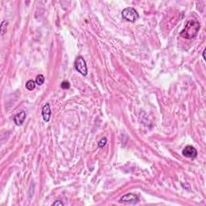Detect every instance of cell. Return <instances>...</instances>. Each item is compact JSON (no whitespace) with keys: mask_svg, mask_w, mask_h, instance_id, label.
Returning <instances> with one entry per match:
<instances>
[{"mask_svg":"<svg viewBox=\"0 0 206 206\" xmlns=\"http://www.w3.org/2000/svg\"><path fill=\"white\" fill-rule=\"evenodd\" d=\"M199 30H200V23H199L198 21L190 20V21H189V23H187L185 28H183L180 35L185 39L191 40V39L196 37Z\"/></svg>","mask_w":206,"mask_h":206,"instance_id":"1","label":"cell"},{"mask_svg":"<svg viewBox=\"0 0 206 206\" xmlns=\"http://www.w3.org/2000/svg\"><path fill=\"white\" fill-rule=\"evenodd\" d=\"M122 16L124 20H127L129 22L134 23L138 20L139 15L138 11L133 8H126L122 11Z\"/></svg>","mask_w":206,"mask_h":206,"instance_id":"2","label":"cell"},{"mask_svg":"<svg viewBox=\"0 0 206 206\" xmlns=\"http://www.w3.org/2000/svg\"><path fill=\"white\" fill-rule=\"evenodd\" d=\"M74 68L76 71H77L78 73H80L81 75L85 76V77L88 74V69H87L86 60L81 56H77L76 58L75 61H74Z\"/></svg>","mask_w":206,"mask_h":206,"instance_id":"3","label":"cell"},{"mask_svg":"<svg viewBox=\"0 0 206 206\" xmlns=\"http://www.w3.org/2000/svg\"><path fill=\"white\" fill-rule=\"evenodd\" d=\"M139 197L136 194L127 193L121 197L119 202L123 204H135L138 203Z\"/></svg>","mask_w":206,"mask_h":206,"instance_id":"4","label":"cell"},{"mask_svg":"<svg viewBox=\"0 0 206 206\" xmlns=\"http://www.w3.org/2000/svg\"><path fill=\"white\" fill-rule=\"evenodd\" d=\"M182 155L187 158H196L197 156V151L193 146L189 145L183 148L182 151Z\"/></svg>","mask_w":206,"mask_h":206,"instance_id":"5","label":"cell"},{"mask_svg":"<svg viewBox=\"0 0 206 206\" xmlns=\"http://www.w3.org/2000/svg\"><path fill=\"white\" fill-rule=\"evenodd\" d=\"M42 116H43V119L45 123H48L50 121L51 115H52V110H51L50 104L49 103H46L45 105L43 106L42 108Z\"/></svg>","mask_w":206,"mask_h":206,"instance_id":"6","label":"cell"},{"mask_svg":"<svg viewBox=\"0 0 206 206\" xmlns=\"http://www.w3.org/2000/svg\"><path fill=\"white\" fill-rule=\"evenodd\" d=\"M26 119V112L25 111H21L20 113L16 114L14 116V122H15L16 126H22Z\"/></svg>","mask_w":206,"mask_h":206,"instance_id":"7","label":"cell"},{"mask_svg":"<svg viewBox=\"0 0 206 206\" xmlns=\"http://www.w3.org/2000/svg\"><path fill=\"white\" fill-rule=\"evenodd\" d=\"M35 81L33 80H29L27 81L26 83V89L29 91H32L33 89H35Z\"/></svg>","mask_w":206,"mask_h":206,"instance_id":"8","label":"cell"},{"mask_svg":"<svg viewBox=\"0 0 206 206\" xmlns=\"http://www.w3.org/2000/svg\"><path fill=\"white\" fill-rule=\"evenodd\" d=\"M44 80H45V78H44V75L39 74L35 78V83L37 84L38 86H42L44 83Z\"/></svg>","mask_w":206,"mask_h":206,"instance_id":"9","label":"cell"},{"mask_svg":"<svg viewBox=\"0 0 206 206\" xmlns=\"http://www.w3.org/2000/svg\"><path fill=\"white\" fill-rule=\"evenodd\" d=\"M60 87L63 89H68L70 88V84H69L68 80H64L60 84Z\"/></svg>","mask_w":206,"mask_h":206,"instance_id":"10","label":"cell"},{"mask_svg":"<svg viewBox=\"0 0 206 206\" xmlns=\"http://www.w3.org/2000/svg\"><path fill=\"white\" fill-rule=\"evenodd\" d=\"M106 143H107V138L106 137H104L98 142V147H103L106 146Z\"/></svg>","mask_w":206,"mask_h":206,"instance_id":"11","label":"cell"},{"mask_svg":"<svg viewBox=\"0 0 206 206\" xmlns=\"http://www.w3.org/2000/svg\"><path fill=\"white\" fill-rule=\"evenodd\" d=\"M4 24H5V21H3V23H2V27H1V32H2L1 35H3V34L7 32V26H5Z\"/></svg>","mask_w":206,"mask_h":206,"instance_id":"12","label":"cell"},{"mask_svg":"<svg viewBox=\"0 0 206 206\" xmlns=\"http://www.w3.org/2000/svg\"><path fill=\"white\" fill-rule=\"evenodd\" d=\"M53 205H64V203L60 201H56L53 204Z\"/></svg>","mask_w":206,"mask_h":206,"instance_id":"13","label":"cell"},{"mask_svg":"<svg viewBox=\"0 0 206 206\" xmlns=\"http://www.w3.org/2000/svg\"><path fill=\"white\" fill-rule=\"evenodd\" d=\"M205 51H206V49H205V48H204V51H203V54H202V55H203L204 60H206V58H205Z\"/></svg>","mask_w":206,"mask_h":206,"instance_id":"14","label":"cell"}]
</instances>
